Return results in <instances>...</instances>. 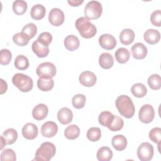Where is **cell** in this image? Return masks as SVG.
I'll return each instance as SVG.
<instances>
[{
	"instance_id": "1",
	"label": "cell",
	"mask_w": 161,
	"mask_h": 161,
	"mask_svg": "<svg viewBox=\"0 0 161 161\" xmlns=\"http://www.w3.org/2000/svg\"><path fill=\"white\" fill-rule=\"evenodd\" d=\"M115 105L119 114L126 118L133 116L135 108L131 99L126 95H121L115 101Z\"/></svg>"
},
{
	"instance_id": "2",
	"label": "cell",
	"mask_w": 161,
	"mask_h": 161,
	"mask_svg": "<svg viewBox=\"0 0 161 161\" xmlns=\"http://www.w3.org/2000/svg\"><path fill=\"white\" fill-rule=\"evenodd\" d=\"M75 25L79 34L83 38H92L97 33L96 26L90 21V19L85 16H82L77 18L75 21Z\"/></svg>"
},
{
	"instance_id": "3",
	"label": "cell",
	"mask_w": 161,
	"mask_h": 161,
	"mask_svg": "<svg viewBox=\"0 0 161 161\" xmlns=\"http://www.w3.org/2000/svg\"><path fill=\"white\" fill-rule=\"evenodd\" d=\"M56 148L51 142H43L36 150L34 160L37 161H48L54 157Z\"/></svg>"
},
{
	"instance_id": "4",
	"label": "cell",
	"mask_w": 161,
	"mask_h": 161,
	"mask_svg": "<svg viewBox=\"0 0 161 161\" xmlns=\"http://www.w3.org/2000/svg\"><path fill=\"white\" fill-rule=\"evenodd\" d=\"M13 84L23 92H28L30 91L33 86L32 79L27 75L21 73L14 74L12 78Z\"/></svg>"
},
{
	"instance_id": "5",
	"label": "cell",
	"mask_w": 161,
	"mask_h": 161,
	"mask_svg": "<svg viewBox=\"0 0 161 161\" xmlns=\"http://www.w3.org/2000/svg\"><path fill=\"white\" fill-rule=\"evenodd\" d=\"M103 12V7L100 2L97 1H91L88 2L84 8L85 17L89 19H96L99 18Z\"/></svg>"
},
{
	"instance_id": "6",
	"label": "cell",
	"mask_w": 161,
	"mask_h": 161,
	"mask_svg": "<svg viewBox=\"0 0 161 161\" xmlns=\"http://www.w3.org/2000/svg\"><path fill=\"white\" fill-rule=\"evenodd\" d=\"M57 72V69L53 64L45 62L38 65L36 69V73L39 77L53 78Z\"/></svg>"
},
{
	"instance_id": "7",
	"label": "cell",
	"mask_w": 161,
	"mask_h": 161,
	"mask_svg": "<svg viewBox=\"0 0 161 161\" xmlns=\"http://www.w3.org/2000/svg\"><path fill=\"white\" fill-rule=\"evenodd\" d=\"M153 147L148 142H143L137 149V156L141 161H149L153 156Z\"/></svg>"
},
{
	"instance_id": "8",
	"label": "cell",
	"mask_w": 161,
	"mask_h": 161,
	"mask_svg": "<svg viewBox=\"0 0 161 161\" xmlns=\"http://www.w3.org/2000/svg\"><path fill=\"white\" fill-rule=\"evenodd\" d=\"M155 116V111L153 106L149 104L142 106L138 113V118L141 122L143 123H149L152 122Z\"/></svg>"
},
{
	"instance_id": "9",
	"label": "cell",
	"mask_w": 161,
	"mask_h": 161,
	"mask_svg": "<svg viewBox=\"0 0 161 161\" xmlns=\"http://www.w3.org/2000/svg\"><path fill=\"white\" fill-rule=\"evenodd\" d=\"M65 15L64 12L58 8H54L50 10L48 14V21L55 26H59L64 22Z\"/></svg>"
},
{
	"instance_id": "10",
	"label": "cell",
	"mask_w": 161,
	"mask_h": 161,
	"mask_svg": "<svg viewBox=\"0 0 161 161\" xmlns=\"http://www.w3.org/2000/svg\"><path fill=\"white\" fill-rule=\"evenodd\" d=\"M99 43L100 46L106 50H112L116 45V40L115 38L108 33L103 34L99 38Z\"/></svg>"
},
{
	"instance_id": "11",
	"label": "cell",
	"mask_w": 161,
	"mask_h": 161,
	"mask_svg": "<svg viewBox=\"0 0 161 161\" xmlns=\"http://www.w3.org/2000/svg\"><path fill=\"white\" fill-rule=\"evenodd\" d=\"M79 82L84 86L90 87L93 86L97 80V77L94 73L91 71L82 72L79 77Z\"/></svg>"
},
{
	"instance_id": "12",
	"label": "cell",
	"mask_w": 161,
	"mask_h": 161,
	"mask_svg": "<svg viewBox=\"0 0 161 161\" xmlns=\"http://www.w3.org/2000/svg\"><path fill=\"white\" fill-rule=\"evenodd\" d=\"M58 131V126L53 121H47L41 127V133L43 136L51 138L54 136Z\"/></svg>"
},
{
	"instance_id": "13",
	"label": "cell",
	"mask_w": 161,
	"mask_h": 161,
	"mask_svg": "<svg viewBox=\"0 0 161 161\" xmlns=\"http://www.w3.org/2000/svg\"><path fill=\"white\" fill-rule=\"evenodd\" d=\"M38 133V129L36 125L32 123H27L22 128V135L27 140L35 139Z\"/></svg>"
},
{
	"instance_id": "14",
	"label": "cell",
	"mask_w": 161,
	"mask_h": 161,
	"mask_svg": "<svg viewBox=\"0 0 161 161\" xmlns=\"http://www.w3.org/2000/svg\"><path fill=\"white\" fill-rule=\"evenodd\" d=\"M131 50L133 57L137 60H140L145 58L148 52L147 47L143 43L140 42L135 43L132 46Z\"/></svg>"
},
{
	"instance_id": "15",
	"label": "cell",
	"mask_w": 161,
	"mask_h": 161,
	"mask_svg": "<svg viewBox=\"0 0 161 161\" xmlns=\"http://www.w3.org/2000/svg\"><path fill=\"white\" fill-rule=\"evenodd\" d=\"M48 113V109L46 104L40 103L35 106L32 110L33 118L38 121L45 119Z\"/></svg>"
},
{
	"instance_id": "16",
	"label": "cell",
	"mask_w": 161,
	"mask_h": 161,
	"mask_svg": "<svg viewBox=\"0 0 161 161\" xmlns=\"http://www.w3.org/2000/svg\"><path fill=\"white\" fill-rule=\"evenodd\" d=\"M57 118L61 124L67 125L72 121L73 113L69 108L64 107L58 111Z\"/></svg>"
},
{
	"instance_id": "17",
	"label": "cell",
	"mask_w": 161,
	"mask_h": 161,
	"mask_svg": "<svg viewBox=\"0 0 161 161\" xmlns=\"http://www.w3.org/2000/svg\"><path fill=\"white\" fill-rule=\"evenodd\" d=\"M31 49L35 55L40 58L47 57L50 51L48 47L42 44L38 40L33 42L31 45Z\"/></svg>"
},
{
	"instance_id": "18",
	"label": "cell",
	"mask_w": 161,
	"mask_h": 161,
	"mask_svg": "<svg viewBox=\"0 0 161 161\" xmlns=\"http://www.w3.org/2000/svg\"><path fill=\"white\" fill-rule=\"evenodd\" d=\"M143 38L148 43L154 45L159 42L160 38V33L155 29H148L144 33Z\"/></svg>"
},
{
	"instance_id": "19",
	"label": "cell",
	"mask_w": 161,
	"mask_h": 161,
	"mask_svg": "<svg viewBox=\"0 0 161 161\" xmlns=\"http://www.w3.org/2000/svg\"><path fill=\"white\" fill-rule=\"evenodd\" d=\"M111 143L115 150L123 151L127 146V140L123 135H116L112 138Z\"/></svg>"
},
{
	"instance_id": "20",
	"label": "cell",
	"mask_w": 161,
	"mask_h": 161,
	"mask_svg": "<svg viewBox=\"0 0 161 161\" xmlns=\"http://www.w3.org/2000/svg\"><path fill=\"white\" fill-rule=\"evenodd\" d=\"M135 32L133 30L130 28H125L119 34V40L122 44L128 45L133 43L135 39Z\"/></svg>"
},
{
	"instance_id": "21",
	"label": "cell",
	"mask_w": 161,
	"mask_h": 161,
	"mask_svg": "<svg viewBox=\"0 0 161 161\" xmlns=\"http://www.w3.org/2000/svg\"><path fill=\"white\" fill-rule=\"evenodd\" d=\"M99 65L104 69L111 68L114 64V58L112 55L108 52H104L99 57Z\"/></svg>"
},
{
	"instance_id": "22",
	"label": "cell",
	"mask_w": 161,
	"mask_h": 161,
	"mask_svg": "<svg viewBox=\"0 0 161 161\" xmlns=\"http://www.w3.org/2000/svg\"><path fill=\"white\" fill-rule=\"evenodd\" d=\"M64 43L67 50L69 51H74L79 48L80 42L79 38L76 36L70 35L65 37Z\"/></svg>"
},
{
	"instance_id": "23",
	"label": "cell",
	"mask_w": 161,
	"mask_h": 161,
	"mask_svg": "<svg viewBox=\"0 0 161 161\" xmlns=\"http://www.w3.org/2000/svg\"><path fill=\"white\" fill-rule=\"evenodd\" d=\"M46 13L45 8L41 4H36L32 6L30 11L31 17L35 20H40L44 18Z\"/></svg>"
},
{
	"instance_id": "24",
	"label": "cell",
	"mask_w": 161,
	"mask_h": 161,
	"mask_svg": "<svg viewBox=\"0 0 161 161\" xmlns=\"http://www.w3.org/2000/svg\"><path fill=\"white\" fill-rule=\"evenodd\" d=\"M114 57L116 61L119 64H125L130 58V53L128 49L121 47L115 52Z\"/></svg>"
},
{
	"instance_id": "25",
	"label": "cell",
	"mask_w": 161,
	"mask_h": 161,
	"mask_svg": "<svg viewBox=\"0 0 161 161\" xmlns=\"http://www.w3.org/2000/svg\"><path fill=\"white\" fill-rule=\"evenodd\" d=\"M96 157L99 161H109L113 157V152L108 147H102L97 150Z\"/></svg>"
},
{
	"instance_id": "26",
	"label": "cell",
	"mask_w": 161,
	"mask_h": 161,
	"mask_svg": "<svg viewBox=\"0 0 161 161\" xmlns=\"http://www.w3.org/2000/svg\"><path fill=\"white\" fill-rule=\"evenodd\" d=\"M54 86V81L52 78L39 77L37 80V86L42 91H49Z\"/></svg>"
},
{
	"instance_id": "27",
	"label": "cell",
	"mask_w": 161,
	"mask_h": 161,
	"mask_svg": "<svg viewBox=\"0 0 161 161\" xmlns=\"http://www.w3.org/2000/svg\"><path fill=\"white\" fill-rule=\"evenodd\" d=\"M80 134V129L76 125L68 126L64 131L65 136L69 140H75L78 138Z\"/></svg>"
},
{
	"instance_id": "28",
	"label": "cell",
	"mask_w": 161,
	"mask_h": 161,
	"mask_svg": "<svg viewBox=\"0 0 161 161\" xmlns=\"http://www.w3.org/2000/svg\"><path fill=\"white\" fill-rule=\"evenodd\" d=\"M131 92L135 97L141 98L147 94V89L142 83H136L132 86Z\"/></svg>"
},
{
	"instance_id": "29",
	"label": "cell",
	"mask_w": 161,
	"mask_h": 161,
	"mask_svg": "<svg viewBox=\"0 0 161 161\" xmlns=\"http://www.w3.org/2000/svg\"><path fill=\"white\" fill-rule=\"evenodd\" d=\"M27 8V3L23 0H16L13 3V12L17 15H21L24 14L26 11Z\"/></svg>"
},
{
	"instance_id": "30",
	"label": "cell",
	"mask_w": 161,
	"mask_h": 161,
	"mask_svg": "<svg viewBox=\"0 0 161 161\" xmlns=\"http://www.w3.org/2000/svg\"><path fill=\"white\" fill-rule=\"evenodd\" d=\"M114 114L108 111L101 112L98 116V121L103 126L108 127L109 126L111 121L113 120Z\"/></svg>"
},
{
	"instance_id": "31",
	"label": "cell",
	"mask_w": 161,
	"mask_h": 161,
	"mask_svg": "<svg viewBox=\"0 0 161 161\" xmlns=\"http://www.w3.org/2000/svg\"><path fill=\"white\" fill-rule=\"evenodd\" d=\"M3 136L5 138L7 145H11L16 141L18 133L14 128H8L3 133Z\"/></svg>"
},
{
	"instance_id": "32",
	"label": "cell",
	"mask_w": 161,
	"mask_h": 161,
	"mask_svg": "<svg viewBox=\"0 0 161 161\" xmlns=\"http://www.w3.org/2000/svg\"><path fill=\"white\" fill-rule=\"evenodd\" d=\"M30 65L29 60L26 57L23 55H18L14 60V66L19 70H25Z\"/></svg>"
},
{
	"instance_id": "33",
	"label": "cell",
	"mask_w": 161,
	"mask_h": 161,
	"mask_svg": "<svg viewBox=\"0 0 161 161\" xmlns=\"http://www.w3.org/2000/svg\"><path fill=\"white\" fill-rule=\"evenodd\" d=\"M147 83L153 90H158L161 87V78L159 74H154L148 77Z\"/></svg>"
},
{
	"instance_id": "34",
	"label": "cell",
	"mask_w": 161,
	"mask_h": 161,
	"mask_svg": "<svg viewBox=\"0 0 161 161\" xmlns=\"http://www.w3.org/2000/svg\"><path fill=\"white\" fill-rule=\"evenodd\" d=\"M124 125L123 119L116 115H114L113 119L111 121L109 126H108V129L112 131H117L121 130Z\"/></svg>"
},
{
	"instance_id": "35",
	"label": "cell",
	"mask_w": 161,
	"mask_h": 161,
	"mask_svg": "<svg viewBox=\"0 0 161 161\" xmlns=\"http://www.w3.org/2000/svg\"><path fill=\"white\" fill-rule=\"evenodd\" d=\"M21 32L24 33L30 40L33 38L37 33V27L33 23H30L23 26Z\"/></svg>"
},
{
	"instance_id": "36",
	"label": "cell",
	"mask_w": 161,
	"mask_h": 161,
	"mask_svg": "<svg viewBox=\"0 0 161 161\" xmlns=\"http://www.w3.org/2000/svg\"><path fill=\"white\" fill-rule=\"evenodd\" d=\"M86 136L87 139L91 142H97L101 136V130L97 127H91L87 130Z\"/></svg>"
},
{
	"instance_id": "37",
	"label": "cell",
	"mask_w": 161,
	"mask_h": 161,
	"mask_svg": "<svg viewBox=\"0 0 161 161\" xmlns=\"http://www.w3.org/2000/svg\"><path fill=\"white\" fill-rule=\"evenodd\" d=\"M13 42L17 45L20 47H23L26 45L28 43L30 39L24 33H23L21 31L13 35Z\"/></svg>"
},
{
	"instance_id": "38",
	"label": "cell",
	"mask_w": 161,
	"mask_h": 161,
	"mask_svg": "<svg viewBox=\"0 0 161 161\" xmlns=\"http://www.w3.org/2000/svg\"><path fill=\"white\" fill-rule=\"evenodd\" d=\"M86 101V96L84 94H77L73 96L72 99V104L76 109H81L84 108Z\"/></svg>"
},
{
	"instance_id": "39",
	"label": "cell",
	"mask_w": 161,
	"mask_h": 161,
	"mask_svg": "<svg viewBox=\"0 0 161 161\" xmlns=\"http://www.w3.org/2000/svg\"><path fill=\"white\" fill-rule=\"evenodd\" d=\"M0 159L1 161H15L16 160V153L13 149L6 148L2 151Z\"/></svg>"
},
{
	"instance_id": "40",
	"label": "cell",
	"mask_w": 161,
	"mask_h": 161,
	"mask_svg": "<svg viewBox=\"0 0 161 161\" xmlns=\"http://www.w3.org/2000/svg\"><path fill=\"white\" fill-rule=\"evenodd\" d=\"M12 58L11 52L6 49L4 48L1 50L0 53V63L1 65H6L9 64Z\"/></svg>"
},
{
	"instance_id": "41",
	"label": "cell",
	"mask_w": 161,
	"mask_h": 161,
	"mask_svg": "<svg viewBox=\"0 0 161 161\" xmlns=\"http://www.w3.org/2000/svg\"><path fill=\"white\" fill-rule=\"evenodd\" d=\"M149 138L155 143H160L161 137V128L159 127H155L152 128L148 134Z\"/></svg>"
},
{
	"instance_id": "42",
	"label": "cell",
	"mask_w": 161,
	"mask_h": 161,
	"mask_svg": "<svg viewBox=\"0 0 161 161\" xmlns=\"http://www.w3.org/2000/svg\"><path fill=\"white\" fill-rule=\"evenodd\" d=\"M37 40L43 45L48 47L52 41V36L49 32H43L38 36Z\"/></svg>"
},
{
	"instance_id": "43",
	"label": "cell",
	"mask_w": 161,
	"mask_h": 161,
	"mask_svg": "<svg viewBox=\"0 0 161 161\" xmlns=\"http://www.w3.org/2000/svg\"><path fill=\"white\" fill-rule=\"evenodd\" d=\"M150 21L155 26H160L161 11L160 9L154 11L150 15Z\"/></svg>"
},
{
	"instance_id": "44",
	"label": "cell",
	"mask_w": 161,
	"mask_h": 161,
	"mask_svg": "<svg viewBox=\"0 0 161 161\" xmlns=\"http://www.w3.org/2000/svg\"><path fill=\"white\" fill-rule=\"evenodd\" d=\"M1 86H0V94H3L6 92L8 89V85L6 81H4L3 79H0Z\"/></svg>"
},
{
	"instance_id": "45",
	"label": "cell",
	"mask_w": 161,
	"mask_h": 161,
	"mask_svg": "<svg viewBox=\"0 0 161 161\" xmlns=\"http://www.w3.org/2000/svg\"><path fill=\"white\" fill-rule=\"evenodd\" d=\"M84 2L83 0H68L67 3L72 6H79V5H80L81 4H82Z\"/></svg>"
},
{
	"instance_id": "46",
	"label": "cell",
	"mask_w": 161,
	"mask_h": 161,
	"mask_svg": "<svg viewBox=\"0 0 161 161\" xmlns=\"http://www.w3.org/2000/svg\"><path fill=\"white\" fill-rule=\"evenodd\" d=\"M6 144H7L6 141L4 138V136L3 135L1 136V148H0L1 150H2L4 147V146H6Z\"/></svg>"
}]
</instances>
